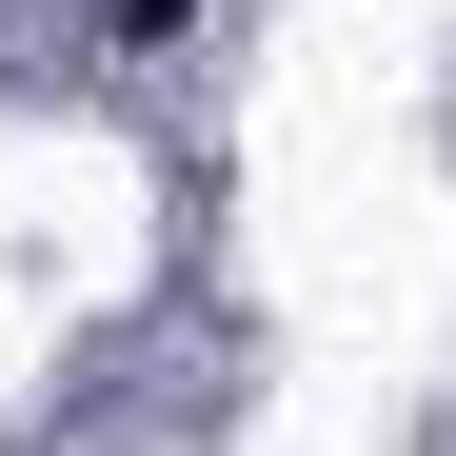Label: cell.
Listing matches in <instances>:
<instances>
[{
    "label": "cell",
    "instance_id": "6da1fadb",
    "mask_svg": "<svg viewBox=\"0 0 456 456\" xmlns=\"http://www.w3.org/2000/svg\"><path fill=\"white\" fill-rule=\"evenodd\" d=\"M100 40H119V60H159V40H199V0H100Z\"/></svg>",
    "mask_w": 456,
    "mask_h": 456
}]
</instances>
